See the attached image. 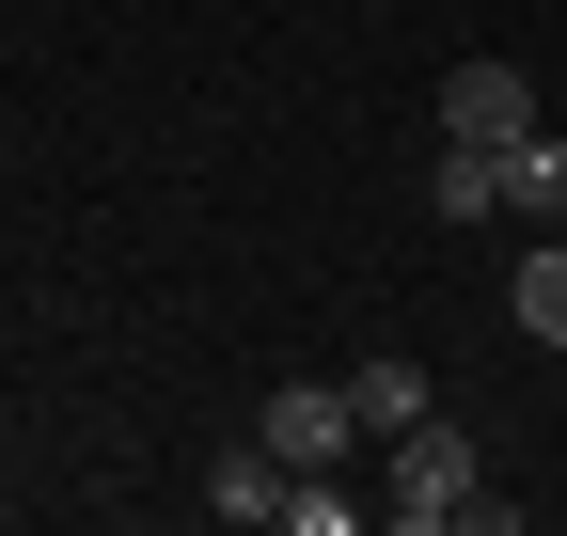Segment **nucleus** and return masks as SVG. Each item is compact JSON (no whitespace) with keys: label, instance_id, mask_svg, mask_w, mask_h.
Returning <instances> with one entry per match:
<instances>
[{"label":"nucleus","instance_id":"1a4fd4ad","mask_svg":"<svg viewBox=\"0 0 567 536\" xmlns=\"http://www.w3.org/2000/svg\"><path fill=\"white\" fill-rule=\"evenodd\" d=\"M363 520V489H316V474H284V536H347Z\"/></svg>","mask_w":567,"mask_h":536},{"label":"nucleus","instance_id":"423d86ee","mask_svg":"<svg viewBox=\"0 0 567 536\" xmlns=\"http://www.w3.org/2000/svg\"><path fill=\"white\" fill-rule=\"evenodd\" d=\"M205 505H221V520H284V457H268V442L205 457Z\"/></svg>","mask_w":567,"mask_h":536},{"label":"nucleus","instance_id":"39448f33","mask_svg":"<svg viewBox=\"0 0 567 536\" xmlns=\"http://www.w3.org/2000/svg\"><path fill=\"white\" fill-rule=\"evenodd\" d=\"M505 221H567V143H551V126L505 143Z\"/></svg>","mask_w":567,"mask_h":536},{"label":"nucleus","instance_id":"20e7f679","mask_svg":"<svg viewBox=\"0 0 567 536\" xmlns=\"http://www.w3.org/2000/svg\"><path fill=\"white\" fill-rule=\"evenodd\" d=\"M425 206H442V221H505V143H442Z\"/></svg>","mask_w":567,"mask_h":536},{"label":"nucleus","instance_id":"f03ea898","mask_svg":"<svg viewBox=\"0 0 567 536\" xmlns=\"http://www.w3.org/2000/svg\"><path fill=\"white\" fill-rule=\"evenodd\" d=\"M252 442L284 457V474H331V457H347V442H363V411H347V379H284Z\"/></svg>","mask_w":567,"mask_h":536},{"label":"nucleus","instance_id":"6e6552de","mask_svg":"<svg viewBox=\"0 0 567 536\" xmlns=\"http://www.w3.org/2000/svg\"><path fill=\"white\" fill-rule=\"evenodd\" d=\"M347 411H363V442L425 426V363H363V379H347Z\"/></svg>","mask_w":567,"mask_h":536},{"label":"nucleus","instance_id":"f257e3e1","mask_svg":"<svg viewBox=\"0 0 567 536\" xmlns=\"http://www.w3.org/2000/svg\"><path fill=\"white\" fill-rule=\"evenodd\" d=\"M473 489H488V457L425 411V426H394V489H379V520L394 536H442V520H473Z\"/></svg>","mask_w":567,"mask_h":536},{"label":"nucleus","instance_id":"7ed1b4c3","mask_svg":"<svg viewBox=\"0 0 567 536\" xmlns=\"http://www.w3.org/2000/svg\"><path fill=\"white\" fill-rule=\"evenodd\" d=\"M520 126H536L520 63H457V80H442V143H520Z\"/></svg>","mask_w":567,"mask_h":536},{"label":"nucleus","instance_id":"0eeeda50","mask_svg":"<svg viewBox=\"0 0 567 536\" xmlns=\"http://www.w3.org/2000/svg\"><path fill=\"white\" fill-rule=\"evenodd\" d=\"M520 331L567 348V221H536V252H520Z\"/></svg>","mask_w":567,"mask_h":536}]
</instances>
